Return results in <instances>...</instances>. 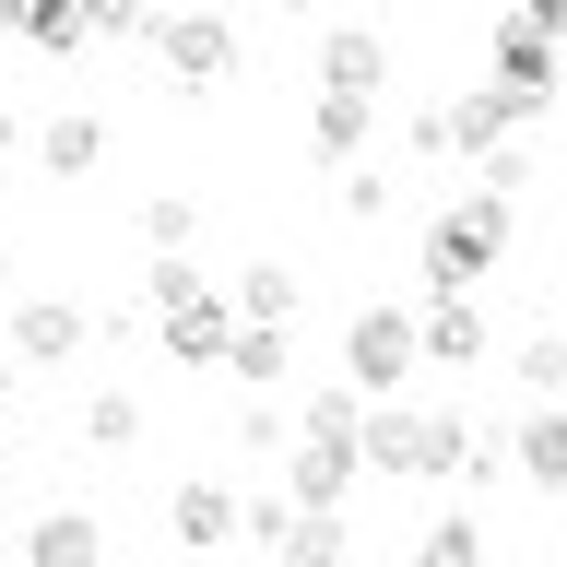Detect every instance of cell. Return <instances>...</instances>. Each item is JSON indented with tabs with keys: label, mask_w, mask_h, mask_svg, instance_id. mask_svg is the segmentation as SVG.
<instances>
[{
	"label": "cell",
	"mask_w": 567,
	"mask_h": 567,
	"mask_svg": "<svg viewBox=\"0 0 567 567\" xmlns=\"http://www.w3.org/2000/svg\"><path fill=\"white\" fill-rule=\"evenodd\" d=\"M508 237H520V202H496L485 177H473V189H450V202H437V225H425V248H414V296H473V284L496 272V260H508Z\"/></svg>",
	"instance_id": "obj_1"
},
{
	"label": "cell",
	"mask_w": 567,
	"mask_h": 567,
	"mask_svg": "<svg viewBox=\"0 0 567 567\" xmlns=\"http://www.w3.org/2000/svg\"><path fill=\"white\" fill-rule=\"evenodd\" d=\"M414 367H425L414 308H390V296H379V308H354V319H343V379L367 390V402H402V379H414Z\"/></svg>",
	"instance_id": "obj_2"
},
{
	"label": "cell",
	"mask_w": 567,
	"mask_h": 567,
	"mask_svg": "<svg viewBox=\"0 0 567 567\" xmlns=\"http://www.w3.org/2000/svg\"><path fill=\"white\" fill-rule=\"evenodd\" d=\"M485 60H496V106H508V131H532V118L556 106V48H544L520 12H496V24H485Z\"/></svg>",
	"instance_id": "obj_3"
},
{
	"label": "cell",
	"mask_w": 567,
	"mask_h": 567,
	"mask_svg": "<svg viewBox=\"0 0 567 567\" xmlns=\"http://www.w3.org/2000/svg\"><path fill=\"white\" fill-rule=\"evenodd\" d=\"M354 485H367V461L331 450V437H296V450H284V508H319V520H343Z\"/></svg>",
	"instance_id": "obj_4"
},
{
	"label": "cell",
	"mask_w": 567,
	"mask_h": 567,
	"mask_svg": "<svg viewBox=\"0 0 567 567\" xmlns=\"http://www.w3.org/2000/svg\"><path fill=\"white\" fill-rule=\"evenodd\" d=\"M154 343H166L177 367H225V343H237V296H225V284H202V296H177V308L154 319Z\"/></svg>",
	"instance_id": "obj_5"
},
{
	"label": "cell",
	"mask_w": 567,
	"mask_h": 567,
	"mask_svg": "<svg viewBox=\"0 0 567 567\" xmlns=\"http://www.w3.org/2000/svg\"><path fill=\"white\" fill-rule=\"evenodd\" d=\"M154 60H166L177 83H225V71H237V24H225V12H177V24H154Z\"/></svg>",
	"instance_id": "obj_6"
},
{
	"label": "cell",
	"mask_w": 567,
	"mask_h": 567,
	"mask_svg": "<svg viewBox=\"0 0 567 567\" xmlns=\"http://www.w3.org/2000/svg\"><path fill=\"white\" fill-rule=\"evenodd\" d=\"M379 83H390V35L379 24H331L319 35V95H367L379 106Z\"/></svg>",
	"instance_id": "obj_7"
},
{
	"label": "cell",
	"mask_w": 567,
	"mask_h": 567,
	"mask_svg": "<svg viewBox=\"0 0 567 567\" xmlns=\"http://www.w3.org/2000/svg\"><path fill=\"white\" fill-rule=\"evenodd\" d=\"M237 508H248V496L225 485V473H177V485H166V532L189 544V556H202V544H225V532H237Z\"/></svg>",
	"instance_id": "obj_8"
},
{
	"label": "cell",
	"mask_w": 567,
	"mask_h": 567,
	"mask_svg": "<svg viewBox=\"0 0 567 567\" xmlns=\"http://www.w3.org/2000/svg\"><path fill=\"white\" fill-rule=\"evenodd\" d=\"M414 343H425V367H485V308L473 296H414Z\"/></svg>",
	"instance_id": "obj_9"
},
{
	"label": "cell",
	"mask_w": 567,
	"mask_h": 567,
	"mask_svg": "<svg viewBox=\"0 0 567 567\" xmlns=\"http://www.w3.org/2000/svg\"><path fill=\"white\" fill-rule=\"evenodd\" d=\"M12 354L24 367H71L83 354V308L71 296H12Z\"/></svg>",
	"instance_id": "obj_10"
},
{
	"label": "cell",
	"mask_w": 567,
	"mask_h": 567,
	"mask_svg": "<svg viewBox=\"0 0 567 567\" xmlns=\"http://www.w3.org/2000/svg\"><path fill=\"white\" fill-rule=\"evenodd\" d=\"M508 461H520V485L567 496V402H532V414L508 425Z\"/></svg>",
	"instance_id": "obj_11"
},
{
	"label": "cell",
	"mask_w": 567,
	"mask_h": 567,
	"mask_svg": "<svg viewBox=\"0 0 567 567\" xmlns=\"http://www.w3.org/2000/svg\"><path fill=\"white\" fill-rule=\"evenodd\" d=\"M24 567H106L95 508H35V520H24Z\"/></svg>",
	"instance_id": "obj_12"
},
{
	"label": "cell",
	"mask_w": 567,
	"mask_h": 567,
	"mask_svg": "<svg viewBox=\"0 0 567 567\" xmlns=\"http://www.w3.org/2000/svg\"><path fill=\"white\" fill-rule=\"evenodd\" d=\"M95 154H106V118H95V106H48V118H35V166H48V177H83Z\"/></svg>",
	"instance_id": "obj_13"
},
{
	"label": "cell",
	"mask_w": 567,
	"mask_h": 567,
	"mask_svg": "<svg viewBox=\"0 0 567 567\" xmlns=\"http://www.w3.org/2000/svg\"><path fill=\"white\" fill-rule=\"evenodd\" d=\"M308 142L331 154V166H354V154L379 142V106H367V95H319V106H308Z\"/></svg>",
	"instance_id": "obj_14"
},
{
	"label": "cell",
	"mask_w": 567,
	"mask_h": 567,
	"mask_svg": "<svg viewBox=\"0 0 567 567\" xmlns=\"http://www.w3.org/2000/svg\"><path fill=\"white\" fill-rule=\"evenodd\" d=\"M237 331H296V272L284 260H248L237 272Z\"/></svg>",
	"instance_id": "obj_15"
},
{
	"label": "cell",
	"mask_w": 567,
	"mask_h": 567,
	"mask_svg": "<svg viewBox=\"0 0 567 567\" xmlns=\"http://www.w3.org/2000/svg\"><path fill=\"white\" fill-rule=\"evenodd\" d=\"M414 567H496V556H485V520H473V508L425 520V532H414Z\"/></svg>",
	"instance_id": "obj_16"
},
{
	"label": "cell",
	"mask_w": 567,
	"mask_h": 567,
	"mask_svg": "<svg viewBox=\"0 0 567 567\" xmlns=\"http://www.w3.org/2000/svg\"><path fill=\"white\" fill-rule=\"evenodd\" d=\"M272 556H284V567H343V520H319V508H284Z\"/></svg>",
	"instance_id": "obj_17"
},
{
	"label": "cell",
	"mask_w": 567,
	"mask_h": 567,
	"mask_svg": "<svg viewBox=\"0 0 567 567\" xmlns=\"http://www.w3.org/2000/svg\"><path fill=\"white\" fill-rule=\"evenodd\" d=\"M142 237H154V260H189V237H202V202H189V189H154V202H142Z\"/></svg>",
	"instance_id": "obj_18"
},
{
	"label": "cell",
	"mask_w": 567,
	"mask_h": 567,
	"mask_svg": "<svg viewBox=\"0 0 567 567\" xmlns=\"http://www.w3.org/2000/svg\"><path fill=\"white\" fill-rule=\"evenodd\" d=\"M83 437H95V450H131V437H142V402H131L118 379H95V402H83Z\"/></svg>",
	"instance_id": "obj_19"
},
{
	"label": "cell",
	"mask_w": 567,
	"mask_h": 567,
	"mask_svg": "<svg viewBox=\"0 0 567 567\" xmlns=\"http://www.w3.org/2000/svg\"><path fill=\"white\" fill-rule=\"evenodd\" d=\"M0 24L24 35V48H83V35H95V12H60V0H35V12H0Z\"/></svg>",
	"instance_id": "obj_20"
},
{
	"label": "cell",
	"mask_w": 567,
	"mask_h": 567,
	"mask_svg": "<svg viewBox=\"0 0 567 567\" xmlns=\"http://www.w3.org/2000/svg\"><path fill=\"white\" fill-rule=\"evenodd\" d=\"M225 379H248V402H260V390L284 379V331H237V343H225Z\"/></svg>",
	"instance_id": "obj_21"
},
{
	"label": "cell",
	"mask_w": 567,
	"mask_h": 567,
	"mask_svg": "<svg viewBox=\"0 0 567 567\" xmlns=\"http://www.w3.org/2000/svg\"><path fill=\"white\" fill-rule=\"evenodd\" d=\"M390 189H402L390 166H343V189H331V202H343V225H379V213H390Z\"/></svg>",
	"instance_id": "obj_22"
},
{
	"label": "cell",
	"mask_w": 567,
	"mask_h": 567,
	"mask_svg": "<svg viewBox=\"0 0 567 567\" xmlns=\"http://www.w3.org/2000/svg\"><path fill=\"white\" fill-rule=\"evenodd\" d=\"M520 390H532V402H567V343H556V331L520 343Z\"/></svg>",
	"instance_id": "obj_23"
},
{
	"label": "cell",
	"mask_w": 567,
	"mask_h": 567,
	"mask_svg": "<svg viewBox=\"0 0 567 567\" xmlns=\"http://www.w3.org/2000/svg\"><path fill=\"white\" fill-rule=\"evenodd\" d=\"M177 296H202V272H189V260H154V272H142V308L166 319V308H177Z\"/></svg>",
	"instance_id": "obj_24"
},
{
	"label": "cell",
	"mask_w": 567,
	"mask_h": 567,
	"mask_svg": "<svg viewBox=\"0 0 567 567\" xmlns=\"http://www.w3.org/2000/svg\"><path fill=\"white\" fill-rule=\"evenodd\" d=\"M12 556H24V532H12V520H0V567H12Z\"/></svg>",
	"instance_id": "obj_25"
},
{
	"label": "cell",
	"mask_w": 567,
	"mask_h": 567,
	"mask_svg": "<svg viewBox=\"0 0 567 567\" xmlns=\"http://www.w3.org/2000/svg\"><path fill=\"white\" fill-rule=\"evenodd\" d=\"M12 142H24V131H12V106H0V154H12Z\"/></svg>",
	"instance_id": "obj_26"
},
{
	"label": "cell",
	"mask_w": 567,
	"mask_h": 567,
	"mask_svg": "<svg viewBox=\"0 0 567 567\" xmlns=\"http://www.w3.org/2000/svg\"><path fill=\"white\" fill-rule=\"evenodd\" d=\"M0 296H12V248H0Z\"/></svg>",
	"instance_id": "obj_27"
},
{
	"label": "cell",
	"mask_w": 567,
	"mask_h": 567,
	"mask_svg": "<svg viewBox=\"0 0 567 567\" xmlns=\"http://www.w3.org/2000/svg\"><path fill=\"white\" fill-rule=\"evenodd\" d=\"M544 331H556V343H567V308H556V319H544Z\"/></svg>",
	"instance_id": "obj_28"
}]
</instances>
